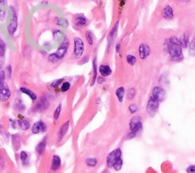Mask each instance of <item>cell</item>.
<instances>
[{"mask_svg": "<svg viewBox=\"0 0 195 173\" xmlns=\"http://www.w3.org/2000/svg\"><path fill=\"white\" fill-rule=\"evenodd\" d=\"M168 50H169L170 58L173 60L182 59V47L179 44L178 41L174 37H172L169 41Z\"/></svg>", "mask_w": 195, "mask_h": 173, "instance_id": "cell-1", "label": "cell"}, {"mask_svg": "<svg viewBox=\"0 0 195 173\" xmlns=\"http://www.w3.org/2000/svg\"><path fill=\"white\" fill-rule=\"evenodd\" d=\"M130 128L131 132L127 134L128 139H132L136 137L138 134L142 131L143 129V124L141 121V117L136 116L131 119L130 122Z\"/></svg>", "mask_w": 195, "mask_h": 173, "instance_id": "cell-2", "label": "cell"}, {"mask_svg": "<svg viewBox=\"0 0 195 173\" xmlns=\"http://www.w3.org/2000/svg\"><path fill=\"white\" fill-rule=\"evenodd\" d=\"M122 159V151L120 148H117L108 154L107 157V166L108 168H113L117 162H121Z\"/></svg>", "mask_w": 195, "mask_h": 173, "instance_id": "cell-3", "label": "cell"}, {"mask_svg": "<svg viewBox=\"0 0 195 173\" xmlns=\"http://www.w3.org/2000/svg\"><path fill=\"white\" fill-rule=\"evenodd\" d=\"M85 51V45L83 41L79 37L74 38V56L76 59H79L83 55Z\"/></svg>", "mask_w": 195, "mask_h": 173, "instance_id": "cell-4", "label": "cell"}, {"mask_svg": "<svg viewBox=\"0 0 195 173\" xmlns=\"http://www.w3.org/2000/svg\"><path fill=\"white\" fill-rule=\"evenodd\" d=\"M159 108V103L156 100H155L153 97L150 98L149 99V102L146 106V111L148 114L151 117H154L156 114V113L158 112Z\"/></svg>", "mask_w": 195, "mask_h": 173, "instance_id": "cell-5", "label": "cell"}, {"mask_svg": "<svg viewBox=\"0 0 195 173\" xmlns=\"http://www.w3.org/2000/svg\"><path fill=\"white\" fill-rule=\"evenodd\" d=\"M152 97L159 103V102H163L165 99V98H166V92L162 87L156 86L153 89V96Z\"/></svg>", "mask_w": 195, "mask_h": 173, "instance_id": "cell-6", "label": "cell"}, {"mask_svg": "<svg viewBox=\"0 0 195 173\" xmlns=\"http://www.w3.org/2000/svg\"><path fill=\"white\" fill-rule=\"evenodd\" d=\"M50 106V102L47 99V96L44 95L40 98V99L39 100V102L35 104V106L34 107V111H37V112H41V111H45L46 109H47Z\"/></svg>", "mask_w": 195, "mask_h": 173, "instance_id": "cell-7", "label": "cell"}, {"mask_svg": "<svg viewBox=\"0 0 195 173\" xmlns=\"http://www.w3.org/2000/svg\"><path fill=\"white\" fill-rule=\"evenodd\" d=\"M12 13H13L12 18V21L11 22H10V24L8 25L7 30H8V34H9L11 36H12L15 34V32L16 31L17 27H18V18H17V15H16V12H15L14 8H12Z\"/></svg>", "mask_w": 195, "mask_h": 173, "instance_id": "cell-8", "label": "cell"}, {"mask_svg": "<svg viewBox=\"0 0 195 173\" xmlns=\"http://www.w3.org/2000/svg\"><path fill=\"white\" fill-rule=\"evenodd\" d=\"M68 48H69V41H66L63 43L58 48L57 50L55 53H54V56H56V59L59 60L63 59L64 57V56L66 55V53L68 51Z\"/></svg>", "mask_w": 195, "mask_h": 173, "instance_id": "cell-9", "label": "cell"}, {"mask_svg": "<svg viewBox=\"0 0 195 173\" xmlns=\"http://www.w3.org/2000/svg\"><path fill=\"white\" fill-rule=\"evenodd\" d=\"M47 129V124L42 121L35 122L31 127V132L34 134H38L40 133H44Z\"/></svg>", "mask_w": 195, "mask_h": 173, "instance_id": "cell-10", "label": "cell"}, {"mask_svg": "<svg viewBox=\"0 0 195 173\" xmlns=\"http://www.w3.org/2000/svg\"><path fill=\"white\" fill-rule=\"evenodd\" d=\"M69 124H70V121H67L60 127L59 131H58V136H57L58 142H60L61 140L63 139V137L66 136V134L68 132V130H69Z\"/></svg>", "mask_w": 195, "mask_h": 173, "instance_id": "cell-11", "label": "cell"}, {"mask_svg": "<svg viewBox=\"0 0 195 173\" xmlns=\"http://www.w3.org/2000/svg\"><path fill=\"white\" fill-rule=\"evenodd\" d=\"M150 54V47L146 44H141L139 47V55L140 59L145 60Z\"/></svg>", "mask_w": 195, "mask_h": 173, "instance_id": "cell-12", "label": "cell"}, {"mask_svg": "<svg viewBox=\"0 0 195 173\" xmlns=\"http://www.w3.org/2000/svg\"><path fill=\"white\" fill-rule=\"evenodd\" d=\"M61 167V159L59 158V156L57 155H54L53 156L52 159V163H51V170L54 171H57L58 169H59V168Z\"/></svg>", "mask_w": 195, "mask_h": 173, "instance_id": "cell-13", "label": "cell"}, {"mask_svg": "<svg viewBox=\"0 0 195 173\" xmlns=\"http://www.w3.org/2000/svg\"><path fill=\"white\" fill-rule=\"evenodd\" d=\"M162 17L166 20H170L173 18V9H172V8L170 6H167L166 7L162 10Z\"/></svg>", "mask_w": 195, "mask_h": 173, "instance_id": "cell-14", "label": "cell"}, {"mask_svg": "<svg viewBox=\"0 0 195 173\" xmlns=\"http://www.w3.org/2000/svg\"><path fill=\"white\" fill-rule=\"evenodd\" d=\"M47 137H44L38 144L36 147V152L38 153V155L41 156L43 153H44V151H45L46 147H47Z\"/></svg>", "mask_w": 195, "mask_h": 173, "instance_id": "cell-15", "label": "cell"}, {"mask_svg": "<svg viewBox=\"0 0 195 173\" xmlns=\"http://www.w3.org/2000/svg\"><path fill=\"white\" fill-rule=\"evenodd\" d=\"M99 72H100L102 76L105 78V77L110 76L112 74V68L109 66H107V65H101L99 66Z\"/></svg>", "mask_w": 195, "mask_h": 173, "instance_id": "cell-16", "label": "cell"}, {"mask_svg": "<svg viewBox=\"0 0 195 173\" xmlns=\"http://www.w3.org/2000/svg\"><path fill=\"white\" fill-rule=\"evenodd\" d=\"M10 97H11V90L8 87H6L2 90L0 91V101L6 102Z\"/></svg>", "mask_w": 195, "mask_h": 173, "instance_id": "cell-17", "label": "cell"}, {"mask_svg": "<svg viewBox=\"0 0 195 173\" xmlns=\"http://www.w3.org/2000/svg\"><path fill=\"white\" fill-rule=\"evenodd\" d=\"M12 146L15 150H18L20 148L21 146V137L18 133L13 134L12 136Z\"/></svg>", "mask_w": 195, "mask_h": 173, "instance_id": "cell-18", "label": "cell"}, {"mask_svg": "<svg viewBox=\"0 0 195 173\" xmlns=\"http://www.w3.org/2000/svg\"><path fill=\"white\" fill-rule=\"evenodd\" d=\"M115 95L117 98V100L119 102H123L124 101V95H125V89L124 87H119L115 92Z\"/></svg>", "mask_w": 195, "mask_h": 173, "instance_id": "cell-19", "label": "cell"}, {"mask_svg": "<svg viewBox=\"0 0 195 173\" xmlns=\"http://www.w3.org/2000/svg\"><path fill=\"white\" fill-rule=\"evenodd\" d=\"M18 124L22 131H28L31 127L30 123L26 119H19L18 121Z\"/></svg>", "mask_w": 195, "mask_h": 173, "instance_id": "cell-20", "label": "cell"}, {"mask_svg": "<svg viewBox=\"0 0 195 173\" xmlns=\"http://www.w3.org/2000/svg\"><path fill=\"white\" fill-rule=\"evenodd\" d=\"M20 91L22 92V93L24 94H26V95H28L29 97L31 98V99H32V100H36V99H37V95L34 92H32L31 90L28 89L27 88H25V87H21V89H20Z\"/></svg>", "mask_w": 195, "mask_h": 173, "instance_id": "cell-21", "label": "cell"}, {"mask_svg": "<svg viewBox=\"0 0 195 173\" xmlns=\"http://www.w3.org/2000/svg\"><path fill=\"white\" fill-rule=\"evenodd\" d=\"M20 159H21L23 166H27L29 165V156L27 152L21 151L20 152Z\"/></svg>", "mask_w": 195, "mask_h": 173, "instance_id": "cell-22", "label": "cell"}, {"mask_svg": "<svg viewBox=\"0 0 195 173\" xmlns=\"http://www.w3.org/2000/svg\"><path fill=\"white\" fill-rule=\"evenodd\" d=\"M87 20L83 15H80V16H77L76 18V25L78 27H83L86 25Z\"/></svg>", "mask_w": 195, "mask_h": 173, "instance_id": "cell-23", "label": "cell"}, {"mask_svg": "<svg viewBox=\"0 0 195 173\" xmlns=\"http://www.w3.org/2000/svg\"><path fill=\"white\" fill-rule=\"evenodd\" d=\"M93 78H92V81L91 83V85H93L95 84V81H96V79L98 77V67H97V63H96V58H95L93 61Z\"/></svg>", "mask_w": 195, "mask_h": 173, "instance_id": "cell-24", "label": "cell"}, {"mask_svg": "<svg viewBox=\"0 0 195 173\" xmlns=\"http://www.w3.org/2000/svg\"><path fill=\"white\" fill-rule=\"evenodd\" d=\"M188 40H189V39H188V35H186V34H184V35L181 37L180 40L178 41L179 44H181V47H184V48H186V47H188V43H189V41H188Z\"/></svg>", "mask_w": 195, "mask_h": 173, "instance_id": "cell-25", "label": "cell"}, {"mask_svg": "<svg viewBox=\"0 0 195 173\" xmlns=\"http://www.w3.org/2000/svg\"><path fill=\"white\" fill-rule=\"evenodd\" d=\"M6 50V44L2 39H0V57H4Z\"/></svg>", "mask_w": 195, "mask_h": 173, "instance_id": "cell-26", "label": "cell"}, {"mask_svg": "<svg viewBox=\"0 0 195 173\" xmlns=\"http://www.w3.org/2000/svg\"><path fill=\"white\" fill-rule=\"evenodd\" d=\"M85 163L89 167H95L97 165L98 160L96 158H88L85 160Z\"/></svg>", "mask_w": 195, "mask_h": 173, "instance_id": "cell-27", "label": "cell"}, {"mask_svg": "<svg viewBox=\"0 0 195 173\" xmlns=\"http://www.w3.org/2000/svg\"><path fill=\"white\" fill-rule=\"evenodd\" d=\"M61 110H62V104H59L54 112V119L55 120V121H56V120L59 118V115H60Z\"/></svg>", "mask_w": 195, "mask_h": 173, "instance_id": "cell-28", "label": "cell"}, {"mask_svg": "<svg viewBox=\"0 0 195 173\" xmlns=\"http://www.w3.org/2000/svg\"><path fill=\"white\" fill-rule=\"evenodd\" d=\"M85 37H86V40L88 44H89L90 45H92L94 43L93 35H92V33L90 31H87L85 32Z\"/></svg>", "mask_w": 195, "mask_h": 173, "instance_id": "cell-29", "label": "cell"}, {"mask_svg": "<svg viewBox=\"0 0 195 173\" xmlns=\"http://www.w3.org/2000/svg\"><path fill=\"white\" fill-rule=\"evenodd\" d=\"M126 61L131 66L135 65V63H136V57L135 56L133 55H127L126 56Z\"/></svg>", "mask_w": 195, "mask_h": 173, "instance_id": "cell-30", "label": "cell"}, {"mask_svg": "<svg viewBox=\"0 0 195 173\" xmlns=\"http://www.w3.org/2000/svg\"><path fill=\"white\" fill-rule=\"evenodd\" d=\"M70 87H71V84L69 82H64L63 83L62 86H61V92H66L69 90Z\"/></svg>", "mask_w": 195, "mask_h": 173, "instance_id": "cell-31", "label": "cell"}, {"mask_svg": "<svg viewBox=\"0 0 195 173\" xmlns=\"http://www.w3.org/2000/svg\"><path fill=\"white\" fill-rule=\"evenodd\" d=\"M194 39H193L192 41H191V44H190V47H189V54L191 56H194Z\"/></svg>", "mask_w": 195, "mask_h": 173, "instance_id": "cell-32", "label": "cell"}, {"mask_svg": "<svg viewBox=\"0 0 195 173\" xmlns=\"http://www.w3.org/2000/svg\"><path fill=\"white\" fill-rule=\"evenodd\" d=\"M135 95H136V91H135V89H133V88L130 89L129 91H128L127 97L129 98L130 99H132L135 97Z\"/></svg>", "mask_w": 195, "mask_h": 173, "instance_id": "cell-33", "label": "cell"}, {"mask_svg": "<svg viewBox=\"0 0 195 173\" xmlns=\"http://www.w3.org/2000/svg\"><path fill=\"white\" fill-rule=\"evenodd\" d=\"M138 110V107L136 104H132L129 106V111H131V114H134Z\"/></svg>", "mask_w": 195, "mask_h": 173, "instance_id": "cell-34", "label": "cell"}, {"mask_svg": "<svg viewBox=\"0 0 195 173\" xmlns=\"http://www.w3.org/2000/svg\"><path fill=\"white\" fill-rule=\"evenodd\" d=\"M5 80H6V72L4 70H1L0 71V84L5 83Z\"/></svg>", "mask_w": 195, "mask_h": 173, "instance_id": "cell-35", "label": "cell"}, {"mask_svg": "<svg viewBox=\"0 0 195 173\" xmlns=\"http://www.w3.org/2000/svg\"><path fill=\"white\" fill-rule=\"evenodd\" d=\"M6 18V12L5 10L0 8V20L1 21H5Z\"/></svg>", "mask_w": 195, "mask_h": 173, "instance_id": "cell-36", "label": "cell"}, {"mask_svg": "<svg viewBox=\"0 0 195 173\" xmlns=\"http://www.w3.org/2000/svg\"><path fill=\"white\" fill-rule=\"evenodd\" d=\"M63 81V79H59L56 80V81H54V83H52V86L54 87V88H57V87L60 85Z\"/></svg>", "mask_w": 195, "mask_h": 173, "instance_id": "cell-37", "label": "cell"}, {"mask_svg": "<svg viewBox=\"0 0 195 173\" xmlns=\"http://www.w3.org/2000/svg\"><path fill=\"white\" fill-rule=\"evenodd\" d=\"M15 108L17 109V110H18V111H24L25 109V105H23V104H22L21 102H19V103H18V104H15Z\"/></svg>", "mask_w": 195, "mask_h": 173, "instance_id": "cell-38", "label": "cell"}, {"mask_svg": "<svg viewBox=\"0 0 195 173\" xmlns=\"http://www.w3.org/2000/svg\"><path fill=\"white\" fill-rule=\"evenodd\" d=\"M5 166H6V162H5L4 157L0 153V168L3 169V168H5Z\"/></svg>", "mask_w": 195, "mask_h": 173, "instance_id": "cell-39", "label": "cell"}, {"mask_svg": "<svg viewBox=\"0 0 195 173\" xmlns=\"http://www.w3.org/2000/svg\"><path fill=\"white\" fill-rule=\"evenodd\" d=\"M186 171H187L188 173H194L195 172V166L194 165L188 166V167L187 168V169H186Z\"/></svg>", "mask_w": 195, "mask_h": 173, "instance_id": "cell-40", "label": "cell"}, {"mask_svg": "<svg viewBox=\"0 0 195 173\" xmlns=\"http://www.w3.org/2000/svg\"><path fill=\"white\" fill-rule=\"evenodd\" d=\"M48 59H49V61H50V62H52V63H56L58 61V60L56 59V57L55 56H54V54H50V55L49 56Z\"/></svg>", "mask_w": 195, "mask_h": 173, "instance_id": "cell-41", "label": "cell"}, {"mask_svg": "<svg viewBox=\"0 0 195 173\" xmlns=\"http://www.w3.org/2000/svg\"><path fill=\"white\" fill-rule=\"evenodd\" d=\"M96 80H97L98 83H99V84H102L105 82V78H104V77H102V76L98 77V78L96 79Z\"/></svg>", "mask_w": 195, "mask_h": 173, "instance_id": "cell-42", "label": "cell"}, {"mask_svg": "<svg viewBox=\"0 0 195 173\" xmlns=\"http://www.w3.org/2000/svg\"><path fill=\"white\" fill-rule=\"evenodd\" d=\"M9 121H10V124H11L12 127L13 129H16V121H15V120L9 119Z\"/></svg>", "mask_w": 195, "mask_h": 173, "instance_id": "cell-43", "label": "cell"}, {"mask_svg": "<svg viewBox=\"0 0 195 173\" xmlns=\"http://www.w3.org/2000/svg\"><path fill=\"white\" fill-rule=\"evenodd\" d=\"M6 133V129H5L4 126H2V124H0V134L4 135Z\"/></svg>", "mask_w": 195, "mask_h": 173, "instance_id": "cell-44", "label": "cell"}, {"mask_svg": "<svg viewBox=\"0 0 195 173\" xmlns=\"http://www.w3.org/2000/svg\"><path fill=\"white\" fill-rule=\"evenodd\" d=\"M7 71H8V77H11V76H12V66H8V67H7Z\"/></svg>", "mask_w": 195, "mask_h": 173, "instance_id": "cell-45", "label": "cell"}, {"mask_svg": "<svg viewBox=\"0 0 195 173\" xmlns=\"http://www.w3.org/2000/svg\"><path fill=\"white\" fill-rule=\"evenodd\" d=\"M4 62H5L4 57H0V70H2V68Z\"/></svg>", "mask_w": 195, "mask_h": 173, "instance_id": "cell-46", "label": "cell"}, {"mask_svg": "<svg viewBox=\"0 0 195 173\" xmlns=\"http://www.w3.org/2000/svg\"><path fill=\"white\" fill-rule=\"evenodd\" d=\"M120 48H121V44H117V46H116V52L119 53Z\"/></svg>", "mask_w": 195, "mask_h": 173, "instance_id": "cell-47", "label": "cell"}, {"mask_svg": "<svg viewBox=\"0 0 195 173\" xmlns=\"http://www.w3.org/2000/svg\"><path fill=\"white\" fill-rule=\"evenodd\" d=\"M6 3H7L6 1H2V0H0V5H6Z\"/></svg>", "mask_w": 195, "mask_h": 173, "instance_id": "cell-48", "label": "cell"}]
</instances>
